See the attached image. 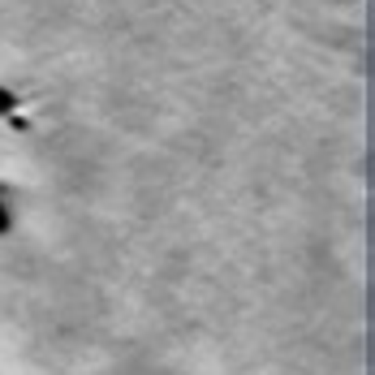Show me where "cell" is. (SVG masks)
<instances>
[{"instance_id": "1", "label": "cell", "mask_w": 375, "mask_h": 375, "mask_svg": "<svg viewBox=\"0 0 375 375\" xmlns=\"http://www.w3.org/2000/svg\"><path fill=\"white\" fill-rule=\"evenodd\" d=\"M13 104H17V99H13V91H5V87H0V112H13Z\"/></svg>"}, {"instance_id": "2", "label": "cell", "mask_w": 375, "mask_h": 375, "mask_svg": "<svg viewBox=\"0 0 375 375\" xmlns=\"http://www.w3.org/2000/svg\"><path fill=\"white\" fill-rule=\"evenodd\" d=\"M5 229H9V212H5V207H0V233H5Z\"/></svg>"}]
</instances>
